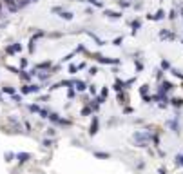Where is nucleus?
Here are the masks:
<instances>
[{"label": "nucleus", "instance_id": "nucleus-26", "mask_svg": "<svg viewBox=\"0 0 183 174\" xmlns=\"http://www.w3.org/2000/svg\"><path fill=\"white\" fill-rule=\"evenodd\" d=\"M171 73H172V76H176V78H180L183 82V73L180 71V69H174V67H171Z\"/></svg>", "mask_w": 183, "mask_h": 174}, {"label": "nucleus", "instance_id": "nucleus-16", "mask_svg": "<svg viewBox=\"0 0 183 174\" xmlns=\"http://www.w3.org/2000/svg\"><path fill=\"white\" fill-rule=\"evenodd\" d=\"M0 91H2L4 94H15V93H16V89H15L13 85H2Z\"/></svg>", "mask_w": 183, "mask_h": 174}, {"label": "nucleus", "instance_id": "nucleus-28", "mask_svg": "<svg viewBox=\"0 0 183 174\" xmlns=\"http://www.w3.org/2000/svg\"><path fill=\"white\" fill-rule=\"evenodd\" d=\"M149 89H151V87H149V84H143V85H140V94H142V96L149 94Z\"/></svg>", "mask_w": 183, "mask_h": 174}, {"label": "nucleus", "instance_id": "nucleus-58", "mask_svg": "<svg viewBox=\"0 0 183 174\" xmlns=\"http://www.w3.org/2000/svg\"><path fill=\"white\" fill-rule=\"evenodd\" d=\"M33 2H38V0H33Z\"/></svg>", "mask_w": 183, "mask_h": 174}, {"label": "nucleus", "instance_id": "nucleus-18", "mask_svg": "<svg viewBox=\"0 0 183 174\" xmlns=\"http://www.w3.org/2000/svg\"><path fill=\"white\" fill-rule=\"evenodd\" d=\"M167 125L174 131V133H180V125H178V116L174 118V120H171V122H167Z\"/></svg>", "mask_w": 183, "mask_h": 174}, {"label": "nucleus", "instance_id": "nucleus-27", "mask_svg": "<svg viewBox=\"0 0 183 174\" xmlns=\"http://www.w3.org/2000/svg\"><path fill=\"white\" fill-rule=\"evenodd\" d=\"M134 67H136V71L140 73V71H143V62L140 60V58H134Z\"/></svg>", "mask_w": 183, "mask_h": 174}, {"label": "nucleus", "instance_id": "nucleus-31", "mask_svg": "<svg viewBox=\"0 0 183 174\" xmlns=\"http://www.w3.org/2000/svg\"><path fill=\"white\" fill-rule=\"evenodd\" d=\"M87 91H89V94H91V96H96V94H98L96 85H87Z\"/></svg>", "mask_w": 183, "mask_h": 174}, {"label": "nucleus", "instance_id": "nucleus-5", "mask_svg": "<svg viewBox=\"0 0 183 174\" xmlns=\"http://www.w3.org/2000/svg\"><path fill=\"white\" fill-rule=\"evenodd\" d=\"M18 78L24 82V84H29L34 76L31 74V71H27V69H20V73H18Z\"/></svg>", "mask_w": 183, "mask_h": 174}, {"label": "nucleus", "instance_id": "nucleus-3", "mask_svg": "<svg viewBox=\"0 0 183 174\" xmlns=\"http://www.w3.org/2000/svg\"><path fill=\"white\" fill-rule=\"evenodd\" d=\"M42 85L40 84H24L20 87V94H33V93H40Z\"/></svg>", "mask_w": 183, "mask_h": 174}, {"label": "nucleus", "instance_id": "nucleus-57", "mask_svg": "<svg viewBox=\"0 0 183 174\" xmlns=\"http://www.w3.org/2000/svg\"><path fill=\"white\" fill-rule=\"evenodd\" d=\"M87 2H89V4H94V2H96V0H87Z\"/></svg>", "mask_w": 183, "mask_h": 174}, {"label": "nucleus", "instance_id": "nucleus-25", "mask_svg": "<svg viewBox=\"0 0 183 174\" xmlns=\"http://www.w3.org/2000/svg\"><path fill=\"white\" fill-rule=\"evenodd\" d=\"M49 120L53 122V123H60V114H56V113H49Z\"/></svg>", "mask_w": 183, "mask_h": 174}, {"label": "nucleus", "instance_id": "nucleus-10", "mask_svg": "<svg viewBox=\"0 0 183 174\" xmlns=\"http://www.w3.org/2000/svg\"><path fill=\"white\" fill-rule=\"evenodd\" d=\"M131 29H132V31H131V34H132V36H136V33L142 29V20H140V18H134V20L131 22Z\"/></svg>", "mask_w": 183, "mask_h": 174}, {"label": "nucleus", "instance_id": "nucleus-55", "mask_svg": "<svg viewBox=\"0 0 183 174\" xmlns=\"http://www.w3.org/2000/svg\"><path fill=\"white\" fill-rule=\"evenodd\" d=\"M2 5H4V4H2V0H0V16H2Z\"/></svg>", "mask_w": 183, "mask_h": 174}, {"label": "nucleus", "instance_id": "nucleus-48", "mask_svg": "<svg viewBox=\"0 0 183 174\" xmlns=\"http://www.w3.org/2000/svg\"><path fill=\"white\" fill-rule=\"evenodd\" d=\"M134 82H136V78H129V80H125V89H127V87H131Z\"/></svg>", "mask_w": 183, "mask_h": 174}, {"label": "nucleus", "instance_id": "nucleus-12", "mask_svg": "<svg viewBox=\"0 0 183 174\" xmlns=\"http://www.w3.org/2000/svg\"><path fill=\"white\" fill-rule=\"evenodd\" d=\"M165 18V11L163 9H158L154 15H147V20H163Z\"/></svg>", "mask_w": 183, "mask_h": 174}, {"label": "nucleus", "instance_id": "nucleus-34", "mask_svg": "<svg viewBox=\"0 0 183 174\" xmlns=\"http://www.w3.org/2000/svg\"><path fill=\"white\" fill-rule=\"evenodd\" d=\"M94 156L100 160H109V153H94Z\"/></svg>", "mask_w": 183, "mask_h": 174}, {"label": "nucleus", "instance_id": "nucleus-13", "mask_svg": "<svg viewBox=\"0 0 183 174\" xmlns=\"http://www.w3.org/2000/svg\"><path fill=\"white\" fill-rule=\"evenodd\" d=\"M74 89H76V93H83V91H87V84L83 82V80H74V85H73Z\"/></svg>", "mask_w": 183, "mask_h": 174}, {"label": "nucleus", "instance_id": "nucleus-21", "mask_svg": "<svg viewBox=\"0 0 183 174\" xmlns=\"http://www.w3.org/2000/svg\"><path fill=\"white\" fill-rule=\"evenodd\" d=\"M58 16H60V18H64V20H67V22H71V20L74 18V15H73L71 11H62Z\"/></svg>", "mask_w": 183, "mask_h": 174}, {"label": "nucleus", "instance_id": "nucleus-15", "mask_svg": "<svg viewBox=\"0 0 183 174\" xmlns=\"http://www.w3.org/2000/svg\"><path fill=\"white\" fill-rule=\"evenodd\" d=\"M113 87H114V91H116V93H118V91H125V82H123V80H120V78H116Z\"/></svg>", "mask_w": 183, "mask_h": 174}, {"label": "nucleus", "instance_id": "nucleus-24", "mask_svg": "<svg viewBox=\"0 0 183 174\" xmlns=\"http://www.w3.org/2000/svg\"><path fill=\"white\" fill-rule=\"evenodd\" d=\"M27 109H29V113H36V114H38L42 107H40L38 103H31V105H27Z\"/></svg>", "mask_w": 183, "mask_h": 174}, {"label": "nucleus", "instance_id": "nucleus-22", "mask_svg": "<svg viewBox=\"0 0 183 174\" xmlns=\"http://www.w3.org/2000/svg\"><path fill=\"white\" fill-rule=\"evenodd\" d=\"M171 67H172V65H171L169 60H162V64H160V69H162V71L167 73V71H171Z\"/></svg>", "mask_w": 183, "mask_h": 174}, {"label": "nucleus", "instance_id": "nucleus-50", "mask_svg": "<svg viewBox=\"0 0 183 174\" xmlns=\"http://www.w3.org/2000/svg\"><path fill=\"white\" fill-rule=\"evenodd\" d=\"M131 113H134L132 107H125V109H123V114H131Z\"/></svg>", "mask_w": 183, "mask_h": 174}, {"label": "nucleus", "instance_id": "nucleus-4", "mask_svg": "<svg viewBox=\"0 0 183 174\" xmlns=\"http://www.w3.org/2000/svg\"><path fill=\"white\" fill-rule=\"evenodd\" d=\"M174 89H176V87H174V84L163 78V80L160 82V87H158V93H160V94H169V93H171V91H174Z\"/></svg>", "mask_w": 183, "mask_h": 174}, {"label": "nucleus", "instance_id": "nucleus-29", "mask_svg": "<svg viewBox=\"0 0 183 174\" xmlns=\"http://www.w3.org/2000/svg\"><path fill=\"white\" fill-rule=\"evenodd\" d=\"M82 116H93V109H91V105H85V107L82 109Z\"/></svg>", "mask_w": 183, "mask_h": 174}, {"label": "nucleus", "instance_id": "nucleus-8", "mask_svg": "<svg viewBox=\"0 0 183 174\" xmlns=\"http://www.w3.org/2000/svg\"><path fill=\"white\" fill-rule=\"evenodd\" d=\"M160 40H176V34L169 29H162L160 31Z\"/></svg>", "mask_w": 183, "mask_h": 174}, {"label": "nucleus", "instance_id": "nucleus-19", "mask_svg": "<svg viewBox=\"0 0 183 174\" xmlns=\"http://www.w3.org/2000/svg\"><path fill=\"white\" fill-rule=\"evenodd\" d=\"M29 158H31V154H29V153H18V154H16V160H18L20 163H25Z\"/></svg>", "mask_w": 183, "mask_h": 174}, {"label": "nucleus", "instance_id": "nucleus-9", "mask_svg": "<svg viewBox=\"0 0 183 174\" xmlns=\"http://www.w3.org/2000/svg\"><path fill=\"white\" fill-rule=\"evenodd\" d=\"M98 127H100V120H98V116H93V122H91V127H89V134L94 136L98 133Z\"/></svg>", "mask_w": 183, "mask_h": 174}, {"label": "nucleus", "instance_id": "nucleus-23", "mask_svg": "<svg viewBox=\"0 0 183 174\" xmlns=\"http://www.w3.org/2000/svg\"><path fill=\"white\" fill-rule=\"evenodd\" d=\"M118 5L122 9H127V7H132V2L131 0H118Z\"/></svg>", "mask_w": 183, "mask_h": 174}, {"label": "nucleus", "instance_id": "nucleus-6", "mask_svg": "<svg viewBox=\"0 0 183 174\" xmlns=\"http://www.w3.org/2000/svg\"><path fill=\"white\" fill-rule=\"evenodd\" d=\"M2 4L7 7V11H9V13H18V11H20V9H18L16 0H2Z\"/></svg>", "mask_w": 183, "mask_h": 174}, {"label": "nucleus", "instance_id": "nucleus-44", "mask_svg": "<svg viewBox=\"0 0 183 174\" xmlns=\"http://www.w3.org/2000/svg\"><path fill=\"white\" fill-rule=\"evenodd\" d=\"M76 71H78V65H76V64H69V73H71V74H74Z\"/></svg>", "mask_w": 183, "mask_h": 174}, {"label": "nucleus", "instance_id": "nucleus-1", "mask_svg": "<svg viewBox=\"0 0 183 174\" xmlns=\"http://www.w3.org/2000/svg\"><path fill=\"white\" fill-rule=\"evenodd\" d=\"M132 140L136 142V145H138V147L145 149V147L149 145V142L152 140V133H143V131H136V133L132 134Z\"/></svg>", "mask_w": 183, "mask_h": 174}, {"label": "nucleus", "instance_id": "nucleus-11", "mask_svg": "<svg viewBox=\"0 0 183 174\" xmlns=\"http://www.w3.org/2000/svg\"><path fill=\"white\" fill-rule=\"evenodd\" d=\"M51 76H53L51 69H47V71H36V78H38L40 82H45V80H49Z\"/></svg>", "mask_w": 183, "mask_h": 174}, {"label": "nucleus", "instance_id": "nucleus-20", "mask_svg": "<svg viewBox=\"0 0 183 174\" xmlns=\"http://www.w3.org/2000/svg\"><path fill=\"white\" fill-rule=\"evenodd\" d=\"M171 105H172V107H176V109H180V107H183V98H180V96L172 98V100H171Z\"/></svg>", "mask_w": 183, "mask_h": 174}, {"label": "nucleus", "instance_id": "nucleus-38", "mask_svg": "<svg viewBox=\"0 0 183 174\" xmlns=\"http://www.w3.org/2000/svg\"><path fill=\"white\" fill-rule=\"evenodd\" d=\"M29 65V60L27 58H20V69H27Z\"/></svg>", "mask_w": 183, "mask_h": 174}, {"label": "nucleus", "instance_id": "nucleus-35", "mask_svg": "<svg viewBox=\"0 0 183 174\" xmlns=\"http://www.w3.org/2000/svg\"><path fill=\"white\" fill-rule=\"evenodd\" d=\"M180 15H178V9H172L171 13H169V20H176Z\"/></svg>", "mask_w": 183, "mask_h": 174}, {"label": "nucleus", "instance_id": "nucleus-51", "mask_svg": "<svg viewBox=\"0 0 183 174\" xmlns=\"http://www.w3.org/2000/svg\"><path fill=\"white\" fill-rule=\"evenodd\" d=\"M132 7H134V9H142L143 4H142V2H136V4H132Z\"/></svg>", "mask_w": 183, "mask_h": 174}, {"label": "nucleus", "instance_id": "nucleus-43", "mask_svg": "<svg viewBox=\"0 0 183 174\" xmlns=\"http://www.w3.org/2000/svg\"><path fill=\"white\" fill-rule=\"evenodd\" d=\"M34 44H36V42L31 38V40H29V54H33V53H34Z\"/></svg>", "mask_w": 183, "mask_h": 174}, {"label": "nucleus", "instance_id": "nucleus-40", "mask_svg": "<svg viewBox=\"0 0 183 174\" xmlns=\"http://www.w3.org/2000/svg\"><path fill=\"white\" fill-rule=\"evenodd\" d=\"M122 44H123V36H116L113 40V45H122Z\"/></svg>", "mask_w": 183, "mask_h": 174}, {"label": "nucleus", "instance_id": "nucleus-33", "mask_svg": "<svg viewBox=\"0 0 183 174\" xmlns=\"http://www.w3.org/2000/svg\"><path fill=\"white\" fill-rule=\"evenodd\" d=\"M13 49H15V54L22 53V44H20V42H15V44H13Z\"/></svg>", "mask_w": 183, "mask_h": 174}, {"label": "nucleus", "instance_id": "nucleus-42", "mask_svg": "<svg viewBox=\"0 0 183 174\" xmlns=\"http://www.w3.org/2000/svg\"><path fill=\"white\" fill-rule=\"evenodd\" d=\"M11 98H13V102H16V103H22V94H11Z\"/></svg>", "mask_w": 183, "mask_h": 174}, {"label": "nucleus", "instance_id": "nucleus-37", "mask_svg": "<svg viewBox=\"0 0 183 174\" xmlns=\"http://www.w3.org/2000/svg\"><path fill=\"white\" fill-rule=\"evenodd\" d=\"M74 54H76V51H73V53H69V54H65V56H64V58H62V62H71V60H73V56H74Z\"/></svg>", "mask_w": 183, "mask_h": 174}, {"label": "nucleus", "instance_id": "nucleus-36", "mask_svg": "<svg viewBox=\"0 0 183 174\" xmlns=\"http://www.w3.org/2000/svg\"><path fill=\"white\" fill-rule=\"evenodd\" d=\"M5 54H9V56H15V49H13V44H11V45H5Z\"/></svg>", "mask_w": 183, "mask_h": 174}, {"label": "nucleus", "instance_id": "nucleus-2", "mask_svg": "<svg viewBox=\"0 0 183 174\" xmlns=\"http://www.w3.org/2000/svg\"><path fill=\"white\" fill-rule=\"evenodd\" d=\"M91 56H93L98 64H107V65H118V64H120L118 58H109V56H103V54H100V53H91Z\"/></svg>", "mask_w": 183, "mask_h": 174}, {"label": "nucleus", "instance_id": "nucleus-14", "mask_svg": "<svg viewBox=\"0 0 183 174\" xmlns=\"http://www.w3.org/2000/svg\"><path fill=\"white\" fill-rule=\"evenodd\" d=\"M103 15H105V16H109V18H114V20H116V18H122V15H123V13H122V11H113V9H105V11H103Z\"/></svg>", "mask_w": 183, "mask_h": 174}, {"label": "nucleus", "instance_id": "nucleus-52", "mask_svg": "<svg viewBox=\"0 0 183 174\" xmlns=\"http://www.w3.org/2000/svg\"><path fill=\"white\" fill-rule=\"evenodd\" d=\"M49 36H51V38H60L62 33H49Z\"/></svg>", "mask_w": 183, "mask_h": 174}, {"label": "nucleus", "instance_id": "nucleus-17", "mask_svg": "<svg viewBox=\"0 0 183 174\" xmlns=\"http://www.w3.org/2000/svg\"><path fill=\"white\" fill-rule=\"evenodd\" d=\"M116 100H118V103H120V105H125V103H127V94H125L123 91H118Z\"/></svg>", "mask_w": 183, "mask_h": 174}, {"label": "nucleus", "instance_id": "nucleus-56", "mask_svg": "<svg viewBox=\"0 0 183 174\" xmlns=\"http://www.w3.org/2000/svg\"><path fill=\"white\" fill-rule=\"evenodd\" d=\"M180 16H181V18H183V7H181V9H180Z\"/></svg>", "mask_w": 183, "mask_h": 174}, {"label": "nucleus", "instance_id": "nucleus-49", "mask_svg": "<svg viewBox=\"0 0 183 174\" xmlns=\"http://www.w3.org/2000/svg\"><path fill=\"white\" fill-rule=\"evenodd\" d=\"M176 163L183 167V154H178V156H176Z\"/></svg>", "mask_w": 183, "mask_h": 174}, {"label": "nucleus", "instance_id": "nucleus-7", "mask_svg": "<svg viewBox=\"0 0 183 174\" xmlns=\"http://www.w3.org/2000/svg\"><path fill=\"white\" fill-rule=\"evenodd\" d=\"M51 67H53V60H44V62L34 64V69H36V71H47V69H51Z\"/></svg>", "mask_w": 183, "mask_h": 174}, {"label": "nucleus", "instance_id": "nucleus-32", "mask_svg": "<svg viewBox=\"0 0 183 174\" xmlns=\"http://www.w3.org/2000/svg\"><path fill=\"white\" fill-rule=\"evenodd\" d=\"M74 96H76V89H74V87H69V89H67V98L73 100Z\"/></svg>", "mask_w": 183, "mask_h": 174}, {"label": "nucleus", "instance_id": "nucleus-39", "mask_svg": "<svg viewBox=\"0 0 183 174\" xmlns=\"http://www.w3.org/2000/svg\"><path fill=\"white\" fill-rule=\"evenodd\" d=\"M5 69H7V71H11L13 74H18V73H20V67H13V65H5Z\"/></svg>", "mask_w": 183, "mask_h": 174}, {"label": "nucleus", "instance_id": "nucleus-41", "mask_svg": "<svg viewBox=\"0 0 183 174\" xmlns=\"http://www.w3.org/2000/svg\"><path fill=\"white\" fill-rule=\"evenodd\" d=\"M100 96L107 100V96H109V89H107V87H102V91H100Z\"/></svg>", "mask_w": 183, "mask_h": 174}, {"label": "nucleus", "instance_id": "nucleus-46", "mask_svg": "<svg viewBox=\"0 0 183 174\" xmlns=\"http://www.w3.org/2000/svg\"><path fill=\"white\" fill-rule=\"evenodd\" d=\"M62 11H64V9H62L60 5H54V7H51V13H56V15H60Z\"/></svg>", "mask_w": 183, "mask_h": 174}, {"label": "nucleus", "instance_id": "nucleus-47", "mask_svg": "<svg viewBox=\"0 0 183 174\" xmlns=\"http://www.w3.org/2000/svg\"><path fill=\"white\" fill-rule=\"evenodd\" d=\"M89 74H91V76H94V74H98V67H96V65H93V67H89Z\"/></svg>", "mask_w": 183, "mask_h": 174}, {"label": "nucleus", "instance_id": "nucleus-53", "mask_svg": "<svg viewBox=\"0 0 183 174\" xmlns=\"http://www.w3.org/2000/svg\"><path fill=\"white\" fill-rule=\"evenodd\" d=\"M47 134L53 136V134H54V127H49V129H47Z\"/></svg>", "mask_w": 183, "mask_h": 174}, {"label": "nucleus", "instance_id": "nucleus-30", "mask_svg": "<svg viewBox=\"0 0 183 174\" xmlns=\"http://www.w3.org/2000/svg\"><path fill=\"white\" fill-rule=\"evenodd\" d=\"M31 2H33V0H16V4H18V9H24V7H27Z\"/></svg>", "mask_w": 183, "mask_h": 174}, {"label": "nucleus", "instance_id": "nucleus-45", "mask_svg": "<svg viewBox=\"0 0 183 174\" xmlns=\"http://www.w3.org/2000/svg\"><path fill=\"white\" fill-rule=\"evenodd\" d=\"M38 114H40V118H49V111L47 109H40Z\"/></svg>", "mask_w": 183, "mask_h": 174}, {"label": "nucleus", "instance_id": "nucleus-54", "mask_svg": "<svg viewBox=\"0 0 183 174\" xmlns=\"http://www.w3.org/2000/svg\"><path fill=\"white\" fill-rule=\"evenodd\" d=\"M51 143H53V142H51V140H44V145H45V147H49V145H51Z\"/></svg>", "mask_w": 183, "mask_h": 174}]
</instances>
